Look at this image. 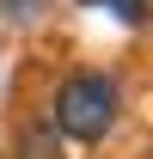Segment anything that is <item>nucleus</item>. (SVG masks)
I'll use <instances>...</instances> for the list:
<instances>
[{
    "label": "nucleus",
    "mask_w": 153,
    "mask_h": 159,
    "mask_svg": "<svg viewBox=\"0 0 153 159\" xmlns=\"http://www.w3.org/2000/svg\"><path fill=\"white\" fill-rule=\"evenodd\" d=\"M116 80H104V74H74L67 86L55 92V129H61V141H104L116 129Z\"/></svg>",
    "instance_id": "nucleus-1"
},
{
    "label": "nucleus",
    "mask_w": 153,
    "mask_h": 159,
    "mask_svg": "<svg viewBox=\"0 0 153 159\" xmlns=\"http://www.w3.org/2000/svg\"><path fill=\"white\" fill-rule=\"evenodd\" d=\"M12 159H67V147H61V129H55V122H31V129H19V147H12Z\"/></svg>",
    "instance_id": "nucleus-2"
},
{
    "label": "nucleus",
    "mask_w": 153,
    "mask_h": 159,
    "mask_svg": "<svg viewBox=\"0 0 153 159\" xmlns=\"http://www.w3.org/2000/svg\"><path fill=\"white\" fill-rule=\"evenodd\" d=\"M80 6H110L116 19H129V25H141V19H147V0H80Z\"/></svg>",
    "instance_id": "nucleus-3"
}]
</instances>
